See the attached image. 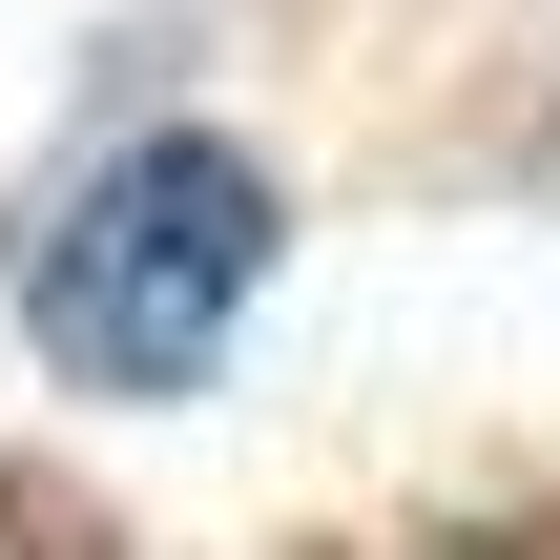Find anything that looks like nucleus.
<instances>
[{"label":"nucleus","mask_w":560,"mask_h":560,"mask_svg":"<svg viewBox=\"0 0 560 560\" xmlns=\"http://www.w3.org/2000/svg\"><path fill=\"white\" fill-rule=\"evenodd\" d=\"M436 560H540V540H436Z\"/></svg>","instance_id":"2"},{"label":"nucleus","mask_w":560,"mask_h":560,"mask_svg":"<svg viewBox=\"0 0 560 560\" xmlns=\"http://www.w3.org/2000/svg\"><path fill=\"white\" fill-rule=\"evenodd\" d=\"M249 291H270V166L208 145V125L83 166L62 229L21 249V332H42L83 395H187V374L249 332Z\"/></svg>","instance_id":"1"}]
</instances>
